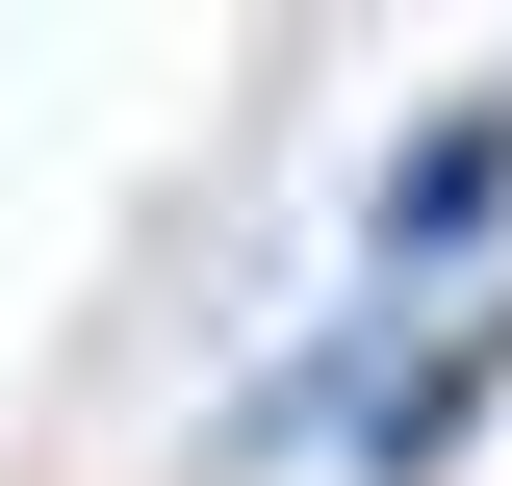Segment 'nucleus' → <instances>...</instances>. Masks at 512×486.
Segmentation results:
<instances>
[{
  "label": "nucleus",
  "instance_id": "obj_2",
  "mask_svg": "<svg viewBox=\"0 0 512 486\" xmlns=\"http://www.w3.org/2000/svg\"><path fill=\"white\" fill-rule=\"evenodd\" d=\"M487 231H512V103H461V128H410V154H384L359 256H384V282H436V256H487Z\"/></svg>",
  "mask_w": 512,
  "mask_h": 486
},
{
  "label": "nucleus",
  "instance_id": "obj_1",
  "mask_svg": "<svg viewBox=\"0 0 512 486\" xmlns=\"http://www.w3.org/2000/svg\"><path fill=\"white\" fill-rule=\"evenodd\" d=\"M487 384H512V282H487V307H436L384 384H333V461H359V486H436L461 435H487Z\"/></svg>",
  "mask_w": 512,
  "mask_h": 486
}]
</instances>
